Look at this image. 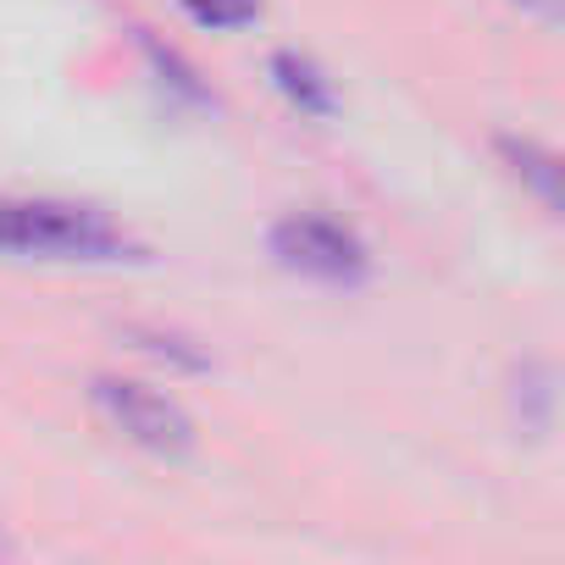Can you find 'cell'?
<instances>
[{"label":"cell","mask_w":565,"mask_h":565,"mask_svg":"<svg viewBox=\"0 0 565 565\" xmlns=\"http://www.w3.org/2000/svg\"><path fill=\"white\" fill-rule=\"evenodd\" d=\"M0 249L29 260H73V266L145 260V244L117 216L78 200H0Z\"/></svg>","instance_id":"obj_1"},{"label":"cell","mask_w":565,"mask_h":565,"mask_svg":"<svg viewBox=\"0 0 565 565\" xmlns=\"http://www.w3.org/2000/svg\"><path fill=\"white\" fill-rule=\"evenodd\" d=\"M266 244H271L282 271L311 277V282H333V289H355V282L372 271L366 238L350 222L328 216V211H289V216H277Z\"/></svg>","instance_id":"obj_2"},{"label":"cell","mask_w":565,"mask_h":565,"mask_svg":"<svg viewBox=\"0 0 565 565\" xmlns=\"http://www.w3.org/2000/svg\"><path fill=\"white\" fill-rule=\"evenodd\" d=\"M89 399L106 416V427L122 433L134 449H145L156 460H189L194 455V422H189V411L172 394L145 388L134 377H95Z\"/></svg>","instance_id":"obj_3"},{"label":"cell","mask_w":565,"mask_h":565,"mask_svg":"<svg viewBox=\"0 0 565 565\" xmlns=\"http://www.w3.org/2000/svg\"><path fill=\"white\" fill-rule=\"evenodd\" d=\"M266 73H271L277 95L289 100L300 117L328 122V117L339 111V89H333V78H328V73H322V62H311L306 51H277Z\"/></svg>","instance_id":"obj_4"},{"label":"cell","mask_w":565,"mask_h":565,"mask_svg":"<svg viewBox=\"0 0 565 565\" xmlns=\"http://www.w3.org/2000/svg\"><path fill=\"white\" fill-rule=\"evenodd\" d=\"M554 405H559V377L548 361H521L510 372V422L526 438H548L554 433Z\"/></svg>","instance_id":"obj_5"},{"label":"cell","mask_w":565,"mask_h":565,"mask_svg":"<svg viewBox=\"0 0 565 565\" xmlns=\"http://www.w3.org/2000/svg\"><path fill=\"white\" fill-rule=\"evenodd\" d=\"M493 150H499V161L510 167V178L526 183L548 216H559V156H554L548 145L526 139V134H499Z\"/></svg>","instance_id":"obj_6"},{"label":"cell","mask_w":565,"mask_h":565,"mask_svg":"<svg viewBox=\"0 0 565 565\" xmlns=\"http://www.w3.org/2000/svg\"><path fill=\"white\" fill-rule=\"evenodd\" d=\"M128 339H134V350H139V355H150V361H161V366H172V372H211V355H205L189 333H178V328L134 322V328H128Z\"/></svg>","instance_id":"obj_7"},{"label":"cell","mask_w":565,"mask_h":565,"mask_svg":"<svg viewBox=\"0 0 565 565\" xmlns=\"http://www.w3.org/2000/svg\"><path fill=\"white\" fill-rule=\"evenodd\" d=\"M178 7H183L200 29H216V34L249 29V23L260 18V0H178Z\"/></svg>","instance_id":"obj_8"},{"label":"cell","mask_w":565,"mask_h":565,"mask_svg":"<svg viewBox=\"0 0 565 565\" xmlns=\"http://www.w3.org/2000/svg\"><path fill=\"white\" fill-rule=\"evenodd\" d=\"M145 56L156 62V73H161V84H172L178 95H189V100H200V106L211 100V89H205V84H200V78H194V73L183 67V56H178V51H167L161 40H145Z\"/></svg>","instance_id":"obj_9"},{"label":"cell","mask_w":565,"mask_h":565,"mask_svg":"<svg viewBox=\"0 0 565 565\" xmlns=\"http://www.w3.org/2000/svg\"><path fill=\"white\" fill-rule=\"evenodd\" d=\"M515 7H521L526 18H537V23H559V18H565V0H515Z\"/></svg>","instance_id":"obj_10"},{"label":"cell","mask_w":565,"mask_h":565,"mask_svg":"<svg viewBox=\"0 0 565 565\" xmlns=\"http://www.w3.org/2000/svg\"><path fill=\"white\" fill-rule=\"evenodd\" d=\"M12 548H18V543H12V537H7V532H0V559H7V554H12Z\"/></svg>","instance_id":"obj_11"}]
</instances>
